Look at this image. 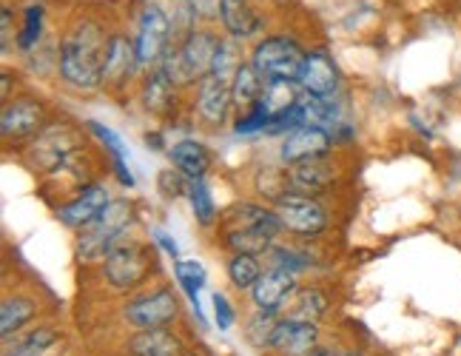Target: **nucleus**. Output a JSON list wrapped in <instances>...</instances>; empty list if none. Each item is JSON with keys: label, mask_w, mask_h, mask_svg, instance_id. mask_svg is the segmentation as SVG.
Listing matches in <instances>:
<instances>
[{"label": "nucleus", "mask_w": 461, "mask_h": 356, "mask_svg": "<svg viewBox=\"0 0 461 356\" xmlns=\"http://www.w3.org/2000/svg\"><path fill=\"white\" fill-rule=\"evenodd\" d=\"M112 34L95 17H77V21L63 32L58 66L68 86L80 92H95L105 78V58H109Z\"/></svg>", "instance_id": "obj_1"}, {"label": "nucleus", "mask_w": 461, "mask_h": 356, "mask_svg": "<svg viewBox=\"0 0 461 356\" xmlns=\"http://www.w3.org/2000/svg\"><path fill=\"white\" fill-rule=\"evenodd\" d=\"M220 38L214 32H205V29H194L188 32L180 43H174L166 49L163 63L159 68L166 71L168 80L174 86H191L194 80H203L211 75L214 68V58L220 51Z\"/></svg>", "instance_id": "obj_2"}, {"label": "nucleus", "mask_w": 461, "mask_h": 356, "mask_svg": "<svg viewBox=\"0 0 461 356\" xmlns=\"http://www.w3.org/2000/svg\"><path fill=\"white\" fill-rule=\"evenodd\" d=\"M282 228L276 211L259 208L251 203L234 205L222 217V237L225 245L234 248L237 254H259L268 251L271 240L276 237V231Z\"/></svg>", "instance_id": "obj_3"}, {"label": "nucleus", "mask_w": 461, "mask_h": 356, "mask_svg": "<svg viewBox=\"0 0 461 356\" xmlns=\"http://www.w3.org/2000/svg\"><path fill=\"white\" fill-rule=\"evenodd\" d=\"M86 146H83V134L66 123H58V126H46L38 137L32 140L29 146V163L34 171L41 174H55L66 166L77 163L83 157Z\"/></svg>", "instance_id": "obj_4"}, {"label": "nucleus", "mask_w": 461, "mask_h": 356, "mask_svg": "<svg viewBox=\"0 0 461 356\" xmlns=\"http://www.w3.org/2000/svg\"><path fill=\"white\" fill-rule=\"evenodd\" d=\"M131 217H134V208L126 200L109 203V208H105L92 225H86L80 231L77 254L83 260H105L112 248L117 245V240H122V234H126Z\"/></svg>", "instance_id": "obj_5"}, {"label": "nucleus", "mask_w": 461, "mask_h": 356, "mask_svg": "<svg viewBox=\"0 0 461 356\" xmlns=\"http://www.w3.org/2000/svg\"><path fill=\"white\" fill-rule=\"evenodd\" d=\"M308 55L299 43H294L285 34H274V38H265L262 43H257L251 63L257 66V71L265 80H299L303 78Z\"/></svg>", "instance_id": "obj_6"}, {"label": "nucleus", "mask_w": 461, "mask_h": 356, "mask_svg": "<svg viewBox=\"0 0 461 356\" xmlns=\"http://www.w3.org/2000/svg\"><path fill=\"white\" fill-rule=\"evenodd\" d=\"M151 269V257L140 242L134 240H117V245L105 257V279H109L117 291L134 288L146 279Z\"/></svg>", "instance_id": "obj_7"}, {"label": "nucleus", "mask_w": 461, "mask_h": 356, "mask_svg": "<svg viewBox=\"0 0 461 356\" xmlns=\"http://www.w3.org/2000/svg\"><path fill=\"white\" fill-rule=\"evenodd\" d=\"M274 211H276L282 228L294 231V234L313 237L319 231L328 228V211L313 197H303V194H288L285 200L276 203Z\"/></svg>", "instance_id": "obj_8"}, {"label": "nucleus", "mask_w": 461, "mask_h": 356, "mask_svg": "<svg viewBox=\"0 0 461 356\" xmlns=\"http://www.w3.org/2000/svg\"><path fill=\"white\" fill-rule=\"evenodd\" d=\"M171 38V21L168 14L159 9V6H146L143 9V17H140V32H137V58L140 63H151L157 58L166 55V49L171 46L168 43Z\"/></svg>", "instance_id": "obj_9"}, {"label": "nucleus", "mask_w": 461, "mask_h": 356, "mask_svg": "<svg viewBox=\"0 0 461 356\" xmlns=\"http://www.w3.org/2000/svg\"><path fill=\"white\" fill-rule=\"evenodd\" d=\"M46 109L32 97H17L4 105V117H0V132L6 140H26L38 137L46 126Z\"/></svg>", "instance_id": "obj_10"}, {"label": "nucleus", "mask_w": 461, "mask_h": 356, "mask_svg": "<svg viewBox=\"0 0 461 356\" xmlns=\"http://www.w3.org/2000/svg\"><path fill=\"white\" fill-rule=\"evenodd\" d=\"M126 319L143 331L166 328L168 323L176 319V297L168 288H159L149 297H140L126 306Z\"/></svg>", "instance_id": "obj_11"}, {"label": "nucleus", "mask_w": 461, "mask_h": 356, "mask_svg": "<svg viewBox=\"0 0 461 356\" xmlns=\"http://www.w3.org/2000/svg\"><path fill=\"white\" fill-rule=\"evenodd\" d=\"M330 146L333 137L328 129H316V126L294 129L282 140V163L296 166V163H308V160H322L328 157Z\"/></svg>", "instance_id": "obj_12"}, {"label": "nucleus", "mask_w": 461, "mask_h": 356, "mask_svg": "<svg viewBox=\"0 0 461 356\" xmlns=\"http://www.w3.org/2000/svg\"><path fill=\"white\" fill-rule=\"evenodd\" d=\"M109 203H112L109 188L100 186V183H92L88 188H83L72 203L60 205L58 217L68 228H86V225H92L105 208H109Z\"/></svg>", "instance_id": "obj_13"}, {"label": "nucleus", "mask_w": 461, "mask_h": 356, "mask_svg": "<svg viewBox=\"0 0 461 356\" xmlns=\"http://www.w3.org/2000/svg\"><path fill=\"white\" fill-rule=\"evenodd\" d=\"M230 105H234V92H230V83L222 78L208 75L200 80V92H197V114L208 123V126H222L228 120Z\"/></svg>", "instance_id": "obj_14"}, {"label": "nucleus", "mask_w": 461, "mask_h": 356, "mask_svg": "<svg viewBox=\"0 0 461 356\" xmlns=\"http://www.w3.org/2000/svg\"><path fill=\"white\" fill-rule=\"evenodd\" d=\"M140 66L137 58V43L126 34L114 32L112 43H109V58H105V78L103 83L109 86H126L134 75V68Z\"/></svg>", "instance_id": "obj_15"}, {"label": "nucleus", "mask_w": 461, "mask_h": 356, "mask_svg": "<svg viewBox=\"0 0 461 356\" xmlns=\"http://www.w3.org/2000/svg\"><path fill=\"white\" fill-rule=\"evenodd\" d=\"M296 288V279L291 271H282V269H271V271H265L257 285L251 288L254 294V302L259 306V311H271L276 314V308H282L285 302L291 299Z\"/></svg>", "instance_id": "obj_16"}, {"label": "nucleus", "mask_w": 461, "mask_h": 356, "mask_svg": "<svg viewBox=\"0 0 461 356\" xmlns=\"http://www.w3.org/2000/svg\"><path fill=\"white\" fill-rule=\"evenodd\" d=\"M291 177V194H303V197H313V194H322L333 183V169L330 163L322 160H308V163H296L288 166Z\"/></svg>", "instance_id": "obj_17"}, {"label": "nucleus", "mask_w": 461, "mask_h": 356, "mask_svg": "<svg viewBox=\"0 0 461 356\" xmlns=\"http://www.w3.org/2000/svg\"><path fill=\"white\" fill-rule=\"evenodd\" d=\"M299 86L313 97H328L336 92L339 75H336V66L325 51H311L305 60V68H303V78H299Z\"/></svg>", "instance_id": "obj_18"}, {"label": "nucleus", "mask_w": 461, "mask_h": 356, "mask_svg": "<svg viewBox=\"0 0 461 356\" xmlns=\"http://www.w3.org/2000/svg\"><path fill=\"white\" fill-rule=\"evenodd\" d=\"M274 348L282 356H308L316 348V325L313 323H294V319H279Z\"/></svg>", "instance_id": "obj_19"}, {"label": "nucleus", "mask_w": 461, "mask_h": 356, "mask_svg": "<svg viewBox=\"0 0 461 356\" xmlns=\"http://www.w3.org/2000/svg\"><path fill=\"white\" fill-rule=\"evenodd\" d=\"M265 86H268V80H265L254 63H242L237 68L234 80H230V92H234V105L237 109H242L245 114L257 109L262 95H265Z\"/></svg>", "instance_id": "obj_20"}, {"label": "nucleus", "mask_w": 461, "mask_h": 356, "mask_svg": "<svg viewBox=\"0 0 461 356\" xmlns=\"http://www.w3.org/2000/svg\"><path fill=\"white\" fill-rule=\"evenodd\" d=\"M168 157H171V163L176 166V171H183L185 177H191V180H203L205 171L211 169V154L197 140L174 142Z\"/></svg>", "instance_id": "obj_21"}, {"label": "nucleus", "mask_w": 461, "mask_h": 356, "mask_svg": "<svg viewBox=\"0 0 461 356\" xmlns=\"http://www.w3.org/2000/svg\"><path fill=\"white\" fill-rule=\"evenodd\" d=\"M129 348L134 356H183V342L166 328H151L137 333Z\"/></svg>", "instance_id": "obj_22"}, {"label": "nucleus", "mask_w": 461, "mask_h": 356, "mask_svg": "<svg viewBox=\"0 0 461 356\" xmlns=\"http://www.w3.org/2000/svg\"><path fill=\"white\" fill-rule=\"evenodd\" d=\"M220 21L225 23V29L234 34V38H251V34L259 32V17L257 12L245 4V0H225L222 4V17Z\"/></svg>", "instance_id": "obj_23"}, {"label": "nucleus", "mask_w": 461, "mask_h": 356, "mask_svg": "<svg viewBox=\"0 0 461 356\" xmlns=\"http://www.w3.org/2000/svg\"><path fill=\"white\" fill-rule=\"evenodd\" d=\"M296 88L291 80H268L265 86V95L259 100L262 112L268 114V120H276V117H285L294 105H296Z\"/></svg>", "instance_id": "obj_24"}, {"label": "nucleus", "mask_w": 461, "mask_h": 356, "mask_svg": "<svg viewBox=\"0 0 461 356\" xmlns=\"http://www.w3.org/2000/svg\"><path fill=\"white\" fill-rule=\"evenodd\" d=\"M328 311V299L322 291L316 288H305L299 291L291 302H288V311H285V319H294V323H313L316 319H322Z\"/></svg>", "instance_id": "obj_25"}, {"label": "nucleus", "mask_w": 461, "mask_h": 356, "mask_svg": "<svg viewBox=\"0 0 461 356\" xmlns=\"http://www.w3.org/2000/svg\"><path fill=\"white\" fill-rule=\"evenodd\" d=\"M174 100V83L163 68H154L143 86V105L151 114H166Z\"/></svg>", "instance_id": "obj_26"}, {"label": "nucleus", "mask_w": 461, "mask_h": 356, "mask_svg": "<svg viewBox=\"0 0 461 356\" xmlns=\"http://www.w3.org/2000/svg\"><path fill=\"white\" fill-rule=\"evenodd\" d=\"M34 302L26 299V297H12L4 302V308H0V331H4V340H9V336L14 331H21L29 319L34 316Z\"/></svg>", "instance_id": "obj_27"}, {"label": "nucleus", "mask_w": 461, "mask_h": 356, "mask_svg": "<svg viewBox=\"0 0 461 356\" xmlns=\"http://www.w3.org/2000/svg\"><path fill=\"white\" fill-rule=\"evenodd\" d=\"M299 109H303L305 126H316V129H333L336 117H339V109H336L333 103H328L325 97H313V95L299 100Z\"/></svg>", "instance_id": "obj_28"}, {"label": "nucleus", "mask_w": 461, "mask_h": 356, "mask_svg": "<svg viewBox=\"0 0 461 356\" xmlns=\"http://www.w3.org/2000/svg\"><path fill=\"white\" fill-rule=\"evenodd\" d=\"M176 282L183 285V291L188 294V299L194 302V314H197L200 319H203V311H200V291H203V285H205V269L200 262H194V260H188V262H176Z\"/></svg>", "instance_id": "obj_29"}, {"label": "nucleus", "mask_w": 461, "mask_h": 356, "mask_svg": "<svg viewBox=\"0 0 461 356\" xmlns=\"http://www.w3.org/2000/svg\"><path fill=\"white\" fill-rule=\"evenodd\" d=\"M257 191L262 194L265 200H285L291 194V177L288 171H279V169H262L257 174Z\"/></svg>", "instance_id": "obj_30"}, {"label": "nucleus", "mask_w": 461, "mask_h": 356, "mask_svg": "<svg viewBox=\"0 0 461 356\" xmlns=\"http://www.w3.org/2000/svg\"><path fill=\"white\" fill-rule=\"evenodd\" d=\"M228 277L237 288H254L259 274V260L254 254H234L228 262Z\"/></svg>", "instance_id": "obj_31"}, {"label": "nucleus", "mask_w": 461, "mask_h": 356, "mask_svg": "<svg viewBox=\"0 0 461 356\" xmlns=\"http://www.w3.org/2000/svg\"><path fill=\"white\" fill-rule=\"evenodd\" d=\"M58 340H60V333H58V331H51V328H38V331H32V333L26 336V340L14 342V348H12L6 356H43Z\"/></svg>", "instance_id": "obj_32"}, {"label": "nucleus", "mask_w": 461, "mask_h": 356, "mask_svg": "<svg viewBox=\"0 0 461 356\" xmlns=\"http://www.w3.org/2000/svg\"><path fill=\"white\" fill-rule=\"evenodd\" d=\"M276 328H279V319L271 311H259L251 323H248V340L257 348H274Z\"/></svg>", "instance_id": "obj_33"}, {"label": "nucleus", "mask_w": 461, "mask_h": 356, "mask_svg": "<svg viewBox=\"0 0 461 356\" xmlns=\"http://www.w3.org/2000/svg\"><path fill=\"white\" fill-rule=\"evenodd\" d=\"M41 34H43V6H29L23 14V29L17 34V46L29 51L41 43Z\"/></svg>", "instance_id": "obj_34"}, {"label": "nucleus", "mask_w": 461, "mask_h": 356, "mask_svg": "<svg viewBox=\"0 0 461 356\" xmlns=\"http://www.w3.org/2000/svg\"><path fill=\"white\" fill-rule=\"evenodd\" d=\"M242 66L240 60V49L237 43H230V41H222L220 43V51H217V58H214V68H211V75L214 78H222V80H234L237 75V68Z\"/></svg>", "instance_id": "obj_35"}, {"label": "nucleus", "mask_w": 461, "mask_h": 356, "mask_svg": "<svg viewBox=\"0 0 461 356\" xmlns=\"http://www.w3.org/2000/svg\"><path fill=\"white\" fill-rule=\"evenodd\" d=\"M188 194H191V208H194V214H197V220L203 225L214 223L217 208H214V200H211V191L205 188V183L203 180H194L191 188H188Z\"/></svg>", "instance_id": "obj_36"}, {"label": "nucleus", "mask_w": 461, "mask_h": 356, "mask_svg": "<svg viewBox=\"0 0 461 356\" xmlns=\"http://www.w3.org/2000/svg\"><path fill=\"white\" fill-rule=\"evenodd\" d=\"M222 4L225 0H185L191 17H197V21H220Z\"/></svg>", "instance_id": "obj_37"}, {"label": "nucleus", "mask_w": 461, "mask_h": 356, "mask_svg": "<svg viewBox=\"0 0 461 356\" xmlns=\"http://www.w3.org/2000/svg\"><path fill=\"white\" fill-rule=\"evenodd\" d=\"M183 177H185L183 171H159V180H157L159 194H163L166 200H176L185 191V180H183Z\"/></svg>", "instance_id": "obj_38"}, {"label": "nucleus", "mask_w": 461, "mask_h": 356, "mask_svg": "<svg viewBox=\"0 0 461 356\" xmlns=\"http://www.w3.org/2000/svg\"><path fill=\"white\" fill-rule=\"evenodd\" d=\"M214 316H217L220 331H228L234 325V311H230V302L222 294H214Z\"/></svg>", "instance_id": "obj_39"}, {"label": "nucleus", "mask_w": 461, "mask_h": 356, "mask_svg": "<svg viewBox=\"0 0 461 356\" xmlns=\"http://www.w3.org/2000/svg\"><path fill=\"white\" fill-rule=\"evenodd\" d=\"M154 240H157L159 245H163V248H166V251H168V254H171L174 260L180 257V248H176V242H174V240H171L168 234H163V231H154Z\"/></svg>", "instance_id": "obj_40"}, {"label": "nucleus", "mask_w": 461, "mask_h": 356, "mask_svg": "<svg viewBox=\"0 0 461 356\" xmlns=\"http://www.w3.org/2000/svg\"><path fill=\"white\" fill-rule=\"evenodd\" d=\"M12 9H4V51L9 49V43H12Z\"/></svg>", "instance_id": "obj_41"}, {"label": "nucleus", "mask_w": 461, "mask_h": 356, "mask_svg": "<svg viewBox=\"0 0 461 356\" xmlns=\"http://www.w3.org/2000/svg\"><path fill=\"white\" fill-rule=\"evenodd\" d=\"M9 86H12V75H4V100L9 97Z\"/></svg>", "instance_id": "obj_42"}, {"label": "nucleus", "mask_w": 461, "mask_h": 356, "mask_svg": "<svg viewBox=\"0 0 461 356\" xmlns=\"http://www.w3.org/2000/svg\"><path fill=\"white\" fill-rule=\"evenodd\" d=\"M311 356H333L330 351H316V353H311Z\"/></svg>", "instance_id": "obj_43"}, {"label": "nucleus", "mask_w": 461, "mask_h": 356, "mask_svg": "<svg viewBox=\"0 0 461 356\" xmlns=\"http://www.w3.org/2000/svg\"><path fill=\"white\" fill-rule=\"evenodd\" d=\"M345 356H359V353H345Z\"/></svg>", "instance_id": "obj_44"}, {"label": "nucleus", "mask_w": 461, "mask_h": 356, "mask_svg": "<svg viewBox=\"0 0 461 356\" xmlns=\"http://www.w3.org/2000/svg\"><path fill=\"white\" fill-rule=\"evenodd\" d=\"M183 356H194V353H183Z\"/></svg>", "instance_id": "obj_45"}]
</instances>
